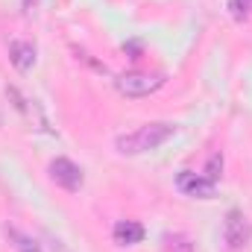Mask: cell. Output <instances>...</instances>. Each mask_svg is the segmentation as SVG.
Here are the masks:
<instances>
[{"mask_svg":"<svg viewBox=\"0 0 252 252\" xmlns=\"http://www.w3.org/2000/svg\"><path fill=\"white\" fill-rule=\"evenodd\" d=\"M176 126L173 124H144L138 126L135 132H126L115 141L118 153L121 156H141V153H150V150H158L167 138H173Z\"/></svg>","mask_w":252,"mask_h":252,"instance_id":"obj_1","label":"cell"},{"mask_svg":"<svg viewBox=\"0 0 252 252\" xmlns=\"http://www.w3.org/2000/svg\"><path fill=\"white\" fill-rule=\"evenodd\" d=\"M164 85V76H158V73H124V76H118V91L124 94V97H132V100H138V97H150L153 91H158Z\"/></svg>","mask_w":252,"mask_h":252,"instance_id":"obj_2","label":"cell"},{"mask_svg":"<svg viewBox=\"0 0 252 252\" xmlns=\"http://www.w3.org/2000/svg\"><path fill=\"white\" fill-rule=\"evenodd\" d=\"M50 176L56 185H62L64 190H79L82 188V167L73 164L70 158H56L50 164Z\"/></svg>","mask_w":252,"mask_h":252,"instance_id":"obj_3","label":"cell"},{"mask_svg":"<svg viewBox=\"0 0 252 252\" xmlns=\"http://www.w3.org/2000/svg\"><path fill=\"white\" fill-rule=\"evenodd\" d=\"M223 238H226V244H229L232 250L247 247V241H250V226H247L244 214L229 211V217H226V223H223Z\"/></svg>","mask_w":252,"mask_h":252,"instance_id":"obj_4","label":"cell"},{"mask_svg":"<svg viewBox=\"0 0 252 252\" xmlns=\"http://www.w3.org/2000/svg\"><path fill=\"white\" fill-rule=\"evenodd\" d=\"M176 185L182 193H188V196H199V199H211L214 196V182L208 179V176H196V173H179V179H176Z\"/></svg>","mask_w":252,"mask_h":252,"instance_id":"obj_5","label":"cell"},{"mask_svg":"<svg viewBox=\"0 0 252 252\" xmlns=\"http://www.w3.org/2000/svg\"><path fill=\"white\" fill-rule=\"evenodd\" d=\"M115 241L121 247H132V244H141L144 241V226L135 223V220H121L115 226Z\"/></svg>","mask_w":252,"mask_h":252,"instance_id":"obj_6","label":"cell"},{"mask_svg":"<svg viewBox=\"0 0 252 252\" xmlns=\"http://www.w3.org/2000/svg\"><path fill=\"white\" fill-rule=\"evenodd\" d=\"M9 56H12V64L18 70H30L32 62H35V47L27 44V41H12L9 44Z\"/></svg>","mask_w":252,"mask_h":252,"instance_id":"obj_7","label":"cell"},{"mask_svg":"<svg viewBox=\"0 0 252 252\" xmlns=\"http://www.w3.org/2000/svg\"><path fill=\"white\" fill-rule=\"evenodd\" d=\"M6 235H9L12 247L18 252H41V247H38L30 235H24V232H18V229H6Z\"/></svg>","mask_w":252,"mask_h":252,"instance_id":"obj_8","label":"cell"},{"mask_svg":"<svg viewBox=\"0 0 252 252\" xmlns=\"http://www.w3.org/2000/svg\"><path fill=\"white\" fill-rule=\"evenodd\" d=\"M164 252H193V244L188 241V235H167L164 238Z\"/></svg>","mask_w":252,"mask_h":252,"instance_id":"obj_9","label":"cell"},{"mask_svg":"<svg viewBox=\"0 0 252 252\" xmlns=\"http://www.w3.org/2000/svg\"><path fill=\"white\" fill-rule=\"evenodd\" d=\"M229 12L235 21H247L252 15V0H229Z\"/></svg>","mask_w":252,"mask_h":252,"instance_id":"obj_10","label":"cell"},{"mask_svg":"<svg viewBox=\"0 0 252 252\" xmlns=\"http://www.w3.org/2000/svg\"><path fill=\"white\" fill-rule=\"evenodd\" d=\"M220 170H223V158H220V156H211V158H208V167H205V176L214 182V179L220 176Z\"/></svg>","mask_w":252,"mask_h":252,"instance_id":"obj_11","label":"cell"},{"mask_svg":"<svg viewBox=\"0 0 252 252\" xmlns=\"http://www.w3.org/2000/svg\"><path fill=\"white\" fill-rule=\"evenodd\" d=\"M27 3H35V0H27Z\"/></svg>","mask_w":252,"mask_h":252,"instance_id":"obj_12","label":"cell"}]
</instances>
